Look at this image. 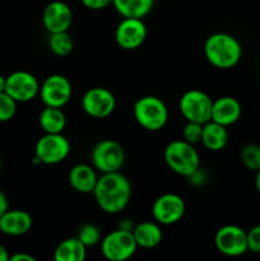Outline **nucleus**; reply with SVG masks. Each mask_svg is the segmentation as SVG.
I'll return each mask as SVG.
<instances>
[{"mask_svg": "<svg viewBox=\"0 0 260 261\" xmlns=\"http://www.w3.org/2000/svg\"><path fill=\"white\" fill-rule=\"evenodd\" d=\"M87 257V247L78 237H70L56 246L54 251L55 261H83Z\"/></svg>", "mask_w": 260, "mask_h": 261, "instance_id": "nucleus-21", "label": "nucleus"}, {"mask_svg": "<svg viewBox=\"0 0 260 261\" xmlns=\"http://www.w3.org/2000/svg\"><path fill=\"white\" fill-rule=\"evenodd\" d=\"M163 158L170 170L184 177H193L200 167L198 150L184 139L168 143L163 152Z\"/></svg>", "mask_w": 260, "mask_h": 261, "instance_id": "nucleus-3", "label": "nucleus"}, {"mask_svg": "<svg viewBox=\"0 0 260 261\" xmlns=\"http://www.w3.org/2000/svg\"><path fill=\"white\" fill-rule=\"evenodd\" d=\"M255 186H256L257 193L260 194V170L256 171V177H255Z\"/></svg>", "mask_w": 260, "mask_h": 261, "instance_id": "nucleus-34", "label": "nucleus"}, {"mask_svg": "<svg viewBox=\"0 0 260 261\" xmlns=\"http://www.w3.org/2000/svg\"><path fill=\"white\" fill-rule=\"evenodd\" d=\"M91 158L93 167L101 173L116 172L124 165L125 153L120 143L105 139L94 145Z\"/></svg>", "mask_w": 260, "mask_h": 261, "instance_id": "nucleus-8", "label": "nucleus"}, {"mask_svg": "<svg viewBox=\"0 0 260 261\" xmlns=\"http://www.w3.org/2000/svg\"><path fill=\"white\" fill-rule=\"evenodd\" d=\"M0 170H2V157H0Z\"/></svg>", "mask_w": 260, "mask_h": 261, "instance_id": "nucleus-36", "label": "nucleus"}, {"mask_svg": "<svg viewBox=\"0 0 260 261\" xmlns=\"http://www.w3.org/2000/svg\"><path fill=\"white\" fill-rule=\"evenodd\" d=\"M133 114L135 121L148 132L163 129L168 120L167 106L155 96H144L138 99L133 107Z\"/></svg>", "mask_w": 260, "mask_h": 261, "instance_id": "nucleus-4", "label": "nucleus"}, {"mask_svg": "<svg viewBox=\"0 0 260 261\" xmlns=\"http://www.w3.org/2000/svg\"><path fill=\"white\" fill-rule=\"evenodd\" d=\"M9 261H35V257L31 256L30 254L18 252V254H14L13 256H10Z\"/></svg>", "mask_w": 260, "mask_h": 261, "instance_id": "nucleus-32", "label": "nucleus"}, {"mask_svg": "<svg viewBox=\"0 0 260 261\" xmlns=\"http://www.w3.org/2000/svg\"><path fill=\"white\" fill-rule=\"evenodd\" d=\"M132 232L134 234L138 247H142V249H154L162 242L163 239L162 229L157 222H142L137 224Z\"/></svg>", "mask_w": 260, "mask_h": 261, "instance_id": "nucleus-20", "label": "nucleus"}, {"mask_svg": "<svg viewBox=\"0 0 260 261\" xmlns=\"http://www.w3.org/2000/svg\"><path fill=\"white\" fill-rule=\"evenodd\" d=\"M38 94L45 106L61 109L70 101L73 88L70 81L66 76L61 74H53L41 84Z\"/></svg>", "mask_w": 260, "mask_h": 261, "instance_id": "nucleus-10", "label": "nucleus"}, {"mask_svg": "<svg viewBox=\"0 0 260 261\" xmlns=\"http://www.w3.org/2000/svg\"><path fill=\"white\" fill-rule=\"evenodd\" d=\"M213 99L200 89H190L181 96L178 109L186 121L205 124L212 120Z\"/></svg>", "mask_w": 260, "mask_h": 261, "instance_id": "nucleus-6", "label": "nucleus"}, {"mask_svg": "<svg viewBox=\"0 0 260 261\" xmlns=\"http://www.w3.org/2000/svg\"><path fill=\"white\" fill-rule=\"evenodd\" d=\"M17 103L7 92L0 93V122L10 121L17 114Z\"/></svg>", "mask_w": 260, "mask_h": 261, "instance_id": "nucleus-27", "label": "nucleus"}, {"mask_svg": "<svg viewBox=\"0 0 260 261\" xmlns=\"http://www.w3.org/2000/svg\"><path fill=\"white\" fill-rule=\"evenodd\" d=\"M97 205L107 214H119L132 198V185L120 171L102 173L93 190Z\"/></svg>", "mask_w": 260, "mask_h": 261, "instance_id": "nucleus-1", "label": "nucleus"}, {"mask_svg": "<svg viewBox=\"0 0 260 261\" xmlns=\"http://www.w3.org/2000/svg\"><path fill=\"white\" fill-rule=\"evenodd\" d=\"M83 111L93 119H105L114 112L116 98L110 89L103 87H93L82 97Z\"/></svg>", "mask_w": 260, "mask_h": 261, "instance_id": "nucleus-12", "label": "nucleus"}, {"mask_svg": "<svg viewBox=\"0 0 260 261\" xmlns=\"http://www.w3.org/2000/svg\"><path fill=\"white\" fill-rule=\"evenodd\" d=\"M5 79H7V76L0 75V93L5 92Z\"/></svg>", "mask_w": 260, "mask_h": 261, "instance_id": "nucleus-35", "label": "nucleus"}, {"mask_svg": "<svg viewBox=\"0 0 260 261\" xmlns=\"http://www.w3.org/2000/svg\"><path fill=\"white\" fill-rule=\"evenodd\" d=\"M5 92L19 102H30L40 93V84L33 74L24 70L13 71L5 79Z\"/></svg>", "mask_w": 260, "mask_h": 261, "instance_id": "nucleus-13", "label": "nucleus"}, {"mask_svg": "<svg viewBox=\"0 0 260 261\" xmlns=\"http://www.w3.org/2000/svg\"><path fill=\"white\" fill-rule=\"evenodd\" d=\"M32 217L28 212L22 209H8L0 217V232L12 237L23 236L32 228Z\"/></svg>", "mask_w": 260, "mask_h": 261, "instance_id": "nucleus-16", "label": "nucleus"}, {"mask_svg": "<svg viewBox=\"0 0 260 261\" xmlns=\"http://www.w3.org/2000/svg\"><path fill=\"white\" fill-rule=\"evenodd\" d=\"M82 4L91 10H101L112 4V0H81Z\"/></svg>", "mask_w": 260, "mask_h": 261, "instance_id": "nucleus-30", "label": "nucleus"}, {"mask_svg": "<svg viewBox=\"0 0 260 261\" xmlns=\"http://www.w3.org/2000/svg\"><path fill=\"white\" fill-rule=\"evenodd\" d=\"M38 122L41 129L47 134H60L66 126V117L61 109L46 106L41 111Z\"/></svg>", "mask_w": 260, "mask_h": 261, "instance_id": "nucleus-23", "label": "nucleus"}, {"mask_svg": "<svg viewBox=\"0 0 260 261\" xmlns=\"http://www.w3.org/2000/svg\"><path fill=\"white\" fill-rule=\"evenodd\" d=\"M48 47L53 51V54L63 58V56L69 55L73 51V38L68 33V31H65V32L51 33L50 38H48Z\"/></svg>", "mask_w": 260, "mask_h": 261, "instance_id": "nucleus-24", "label": "nucleus"}, {"mask_svg": "<svg viewBox=\"0 0 260 261\" xmlns=\"http://www.w3.org/2000/svg\"><path fill=\"white\" fill-rule=\"evenodd\" d=\"M73 22V12L66 3L54 0L45 7L42 13V23L48 33L65 32Z\"/></svg>", "mask_w": 260, "mask_h": 261, "instance_id": "nucleus-15", "label": "nucleus"}, {"mask_svg": "<svg viewBox=\"0 0 260 261\" xmlns=\"http://www.w3.org/2000/svg\"><path fill=\"white\" fill-rule=\"evenodd\" d=\"M203 125L199 122L186 121V125L183 129V139L190 144L195 145L201 142V134H203Z\"/></svg>", "mask_w": 260, "mask_h": 261, "instance_id": "nucleus-28", "label": "nucleus"}, {"mask_svg": "<svg viewBox=\"0 0 260 261\" xmlns=\"http://www.w3.org/2000/svg\"><path fill=\"white\" fill-rule=\"evenodd\" d=\"M247 233V250L254 254H260V224L252 227Z\"/></svg>", "mask_w": 260, "mask_h": 261, "instance_id": "nucleus-29", "label": "nucleus"}, {"mask_svg": "<svg viewBox=\"0 0 260 261\" xmlns=\"http://www.w3.org/2000/svg\"><path fill=\"white\" fill-rule=\"evenodd\" d=\"M201 144L211 152H219L224 149L228 143V132L227 126L211 121L203 125V134H201Z\"/></svg>", "mask_w": 260, "mask_h": 261, "instance_id": "nucleus-19", "label": "nucleus"}, {"mask_svg": "<svg viewBox=\"0 0 260 261\" xmlns=\"http://www.w3.org/2000/svg\"><path fill=\"white\" fill-rule=\"evenodd\" d=\"M186 205L184 199L175 193H166L158 196L152 205V216L157 223L171 226L183 219Z\"/></svg>", "mask_w": 260, "mask_h": 261, "instance_id": "nucleus-11", "label": "nucleus"}, {"mask_svg": "<svg viewBox=\"0 0 260 261\" xmlns=\"http://www.w3.org/2000/svg\"><path fill=\"white\" fill-rule=\"evenodd\" d=\"M70 154V143L63 134H47L37 140L35 147V160L43 165H58Z\"/></svg>", "mask_w": 260, "mask_h": 261, "instance_id": "nucleus-7", "label": "nucleus"}, {"mask_svg": "<svg viewBox=\"0 0 260 261\" xmlns=\"http://www.w3.org/2000/svg\"><path fill=\"white\" fill-rule=\"evenodd\" d=\"M69 184L75 191L81 194H93L98 176L96 168L86 163H79L71 167L68 176Z\"/></svg>", "mask_w": 260, "mask_h": 261, "instance_id": "nucleus-18", "label": "nucleus"}, {"mask_svg": "<svg viewBox=\"0 0 260 261\" xmlns=\"http://www.w3.org/2000/svg\"><path fill=\"white\" fill-rule=\"evenodd\" d=\"M76 237L83 242V245L87 249L96 246V245H98L101 242V232H99V228L92 223L83 224L79 228Z\"/></svg>", "mask_w": 260, "mask_h": 261, "instance_id": "nucleus-26", "label": "nucleus"}, {"mask_svg": "<svg viewBox=\"0 0 260 261\" xmlns=\"http://www.w3.org/2000/svg\"><path fill=\"white\" fill-rule=\"evenodd\" d=\"M241 162L247 170H251L256 172L260 170V145L257 144H247L241 150Z\"/></svg>", "mask_w": 260, "mask_h": 261, "instance_id": "nucleus-25", "label": "nucleus"}, {"mask_svg": "<svg viewBox=\"0 0 260 261\" xmlns=\"http://www.w3.org/2000/svg\"><path fill=\"white\" fill-rule=\"evenodd\" d=\"M138 249L134 234L130 229L120 228L110 232L101 240V252L110 261H125Z\"/></svg>", "mask_w": 260, "mask_h": 261, "instance_id": "nucleus-5", "label": "nucleus"}, {"mask_svg": "<svg viewBox=\"0 0 260 261\" xmlns=\"http://www.w3.org/2000/svg\"><path fill=\"white\" fill-rule=\"evenodd\" d=\"M9 254L3 245H0V261H9Z\"/></svg>", "mask_w": 260, "mask_h": 261, "instance_id": "nucleus-33", "label": "nucleus"}, {"mask_svg": "<svg viewBox=\"0 0 260 261\" xmlns=\"http://www.w3.org/2000/svg\"><path fill=\"white\" fill-rule=\"evenodd\" d=\"M154 0H112V5L122 18H144L152 10Z\"/></svg>", "mask_w": 260, "mask_h": 261, "instance_id": "nucleus-22", "label": "nucleus"}, {"mask_svg": "<svg viewBox=\"0 0 260 261\" xmlns=\"http://www.w3.org/2000/svg\"><path fill=\"white\" fill-rule=\"evenodd\" d=\"M147 38V27L142 18H122L115 31V41L122 50H137Z\"/></svg>", "mask_w": 260, "mask_h": 261, "instance_id": "nucleus-14", "label": "nucleus"}, {"mask_svg": "<svg viewBox=\"0 0 260 261\" xmlns=\"http://www.w3.org/2000/svg\"><path fill=\"white\" fill-rule=\"evenodd\" d=\"M214 244L222 255L237 257L244 255L247 250V233L241 227L226 224L216 232Z\"/></svg>", "mask_w": 260, "mask_h": 261, "instance_id": "nucleus-9", "label": "nucleus"}, {"mask_svg": "<svg viewBox=\"0 0 260 261\" xmlns=\"http://www.w3.org/2000/svg\"><path fill=\"white\" fill-rule=\"evenodd\" d=\"M241 105L233 97H221L213 101L212 107V120L223 126H229L239 121L241 116Z\"/></svg>", "mask_w": 260, "mask_h": 261, "instance_id": "nucleus-17", "label": "nucleus"}, {"mask_svg": "<svg viewBox=\"0 0 260 261\" xmlns=\"http://www.w3.org/2000/svg\"><path fill=\"white\" fill-rule=\"evenodd\" d=\"M9 209V201H8L7 195L0 190V217Z\"/></svg>", "mask_w": 260, "mask_h": 261, "instance_id": "nucleus-31", "label": "nucleus"}, {"mask_svg": "<svg viewBox=\"0 0 260 261\" xmlns=\"http://www.w3.org/2000/svg\"><path fill=\"white\" fill-rule=\"evenodd\" d=\"M175 2H176V0H175Z\"/></svg>", "mask_w": 260, "mask_h": 261, "instance_id": "nucleus-37", "label": "nucleus"}, {"mask_svg": "<svg viewBox=\"0 0 260 261\" xmlns=\"http://www.w3.org/2000/svg\"><path fill=\"white\" fill-rule=\"evenodd\" d=\"M204 55L214 68L231 69L241 60V43L229 33H213L204 42Z\"/></svg>", "mask_w": 260, "mask_h": 261, "instance_id": "nucleus-2", "label": "nucleus"}]
</instances>
